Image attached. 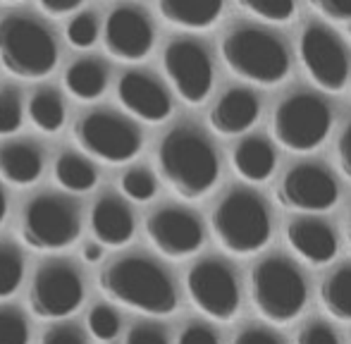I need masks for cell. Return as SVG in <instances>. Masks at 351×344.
Returning <instances> with one entry per match:
<instances>
[{
	"instance_id": "obj_1",
	"label": "cell",
	"mask_w": 351,
	"mask_h": 344,
	"mask_svg": "<svg viewBox=\"0 0 351 344\" xmlns=\"http://www.w3.org/2000/svg\"><path fill=\"white\" fill-rule=\"evenodd\" d=\"M98 287L110 302L146 316H170L180 306L172 275L143 254H125L108 260L98 273Z\"/></svg>"
},
{
	"instance_id": "obj_2",
	"label": "cell",
	"mask_w": 351,
	"mask_h": 344,
	"mask_svg": "<svg viewBox=\"0 0 351 344\" xmlns=\"http://www.w3.org/2000/svg\"><path fill=\"white\" fill-rule=\"evenodd\" d=\"M158 170L177 196L196 201L217 184L220 160L213 144L196 127L180 125L158 144Z\"/></svg>"
},
{
	"instance_id": "obj_3",
	"label": "cell",
	"mask_w": 351,
	"mask_h": 344,
	"mask_svg": "<svg viewBox=\"0 0 351 344\" xmlns=\"http://www.w3.org/2000/svg\"><path fill=\"white\" fill-rule=\"evenodd\" d=\"M217 244L234 256H251L270 242L273 223L265 201L251 189H232L210 215Z\"/></svg>"
},
{
	"instance_id": "obj_4",
	"label": "cell",
	"mask_w": 351,
	"mask_h": 344,
	"mask_svg": "<svg viewBox=\"0 0 351 344\" xmlns=\"http://www.w3.org/2000/svg\"><path fill=\"white\" fill-rule=\"evenodd\" d=\"M0 65L17 79H43L58 65L56 38L36 19L10 14L0 19Z\"/></svg>"
},
{
	"instance_id": "obj_5",
	"label": "cell",
	"mask_w": 351,
	"mask_h": 344,
	"mask_svg": "<svg viewBox=\"0 0 351 344\" xmlns=\"http://www.w3.org/2000/svg\"><path fill=\"white\" fill-rule=\"evenodd\" d=\"M249 287L256 311L275 325H285L299 318L308 302L304 275L285 256H268L256 263L251 270Z\"/></svg>"
},
{
	"instance_id": "obj_6",
	"label": "cell",
	"mask_w": 351,
	"mask_h": 344,
	"mask_svg": "<svg viewBox=\"0 0 351 344\" xmlns=\"http://www.w3.org/2000/svg\"><path fill=\"white\" fill-rule=\"evenodd\" d=\"M220 53L237 77L261 86L280 84L289 75V56L280 38L258 27H237L222 38Z\"/></svg>"
},
{
	"instance_id": "obj_7",
	"label": "cell",
	"mask_w": 351,
	"mask_h": 344,
	"mask_svg": "<svg viewBox=\"0 0 351 344\" xmlns=\"http://www.w3.org/2000/svg\"><path fill=\"white\" fill-rule=\"evenodd\" d=\"M82 234V213L70 196L38 194L19 215V239L41 254L62 251Z\"/></svg>"
},
{
	"instance_id": "obj_8",
	"label": "cell",
	"mask_w": 351,
	"mask_h": 344,
	"mask_svg": "<svg viewBox=\"0 0 351 344\" xmlns=\"http://www.w3.org/2000/svg\"><path fill=\"white\" fill-rule=\"evenodd\" d=\"M332 130V110L320 96L291 93L273 112V136L294 153H308L328 139Z\"/></svg>"
},
{
	"instance_id": "obj_9",
	"label": "cell",
	"mask_w": 351,
	"mask_h": 344,
	"mask_svg": "<svg viewBox=\"0 0 351 344\" xmlns=\"http://www.w3.org/2000/svg\"><path fill=\"white\" fill-rule=\"evenodd\" d=\"M77 146L91 158L108 165H122L141 153V132L127 117L110 110H93L77 120L72 130Z\"/></svg>"
},
{
	"instance_id": "obj_10",
	"label": "cell",
	"mask_w": 351,
	"mask_h": 344,
	"mask_svg": "<svg viewBox=\"0 0 351 344\" xmlns=\"http://www.w3.org/2000/svg\"><path fill=\"white\" fill-rule=\"evenodd\" d=\"M27 302L41 321L67 318L79 311L84 302V278L67 260H48L34 275Z\"/></svg>"
},
{
	"instance_id": "obj_11",
	"label": "cell",
	"mask_w": 351,
	"mask_h": 344,
	"mask_svg": "<svg viewBox=\"0 0 351 344\" xmlns=\"http://www.w3.org/2000/svg\"><path fill=\"white\" fill-rule=\"evenodd\" d=\"M186 294L191 304L213 321L227 323L239 313V282L234 270L220 258H201L191 265L186 273Z\"/></svg>"
},
{
	"instance_id": "obj_12",
	"label": "cell",
	"mask_w": 351,
	"mask_h": 344,
	"mask_svg": "<svg viewBox=\"0 0 351 344\" xmlns=\"http://www.w3.org/2000/svg\"><path fill=\"white\" fill-rule=\"evenodd\" d=\"M162 67L177 96L189 106H199L213 88V62L199 41L177 38L162 53Z\"/></svg>"
},
{
	"instance_id": "obj_13",
	"label": "cell",
	"mask_w": 351,
	"mask_h": 344,
	"mask_svg": "<svg viewBox=\"0 0 351 344\" xmlns=\"http://www.w3.org/2000/svg\"><path fill=\"white\" fill-rule=\"evenodd\" d=\"M299 56L306 72L323 91L337 93L349 82V58L342 43L323 24H308L301 34Z\"/></svg>"
},
{
	"instance_id": "obj_14",
	"label": "cell",
	"mask_w": 351,
	"mask_h": 344,
	"mask_svg": "<svg viewBox=\"0 0 351 344\" xmlns=\"http://www.w3.org/2000/svg\"><path fill=\"white\" fill-rule=\"evenodd\" d=\"M339 199L337 180L320 163H299L285 172L278 186V201L289 210L323 213Z\"/></svg>"
},
{
	"instance_id": "obj_15",
	"label": "cell",
	"mask_w": 351,
	"mask_h": 344,
	"mask_svg": "<svg viewBox=\"0 0 351 344\" xmlns=\"http://www.w3.org/2000/svg\"><path fill=\"white\" fill-rule=\"evenodd\" d=\"M146 234L158 254L167 258L194 256L204 247V223L199 215L180 206H162L146 218Z\"/></svg>"
},
{
	"instance_id": "obj_16",
	"label": "cell",
	"mask_w": 351,
	"mask_h": 344,
	"mask_svg": "<svg viewBox=\"0 0 351 344\" xmlns=\"http://www.w3.org/2000/svg\"><path fill=\"white\" fill-rule=\"evenodd\" d=\"M103 43L112 58L122 62H141L156 43V32L143 10L134 5H120L106 19Z\"/></svg>"
},
{
	"instance_id": "obj_17",
	"label": "cell",
	"mask_w": 351,
	"mask_h": 344,
	"mask_svg": "<svg viewBox=\"0 0 351 344\" xmlns=\"http://www.w3.org/2000/svg\"><path fill=\"white\" fill-rule=\"evenodd\" d=\"M117 98L127 112L153 125L167 120L172 112V98L167 88L143 72H127L117 82Z\"/></svg>"
},
{
	"instance_id": "obj_18",
	"label": "cell",
	"mask_w": 351,
	"mask_h": 344,
	"mask_svg": "<svg viewBox=\"0 0 351 344\" xmlns=\"http://www.w3.org/2000/svg\"><path fill=\"white\" fill-rule=\"evenodd\" d=\"M287 244L311 265H325L337 256V234L315 215H299L287 225Z\"/></svg>"
},
{
	"instance_id": "obj_19",
	"label": "cell",
	"mask_w": 351,
	"mask_h": 344,
	"mask_svg": "<svg viewBox=\"0 0 351 344\" xmlns=\"http://www.w3.org/2000/svg\"><path fill=\"white\" fill-rule=\"evenodd\" d=\"M91 232L101 247H125L134 237V213L120 196H101L91 208Z\"/></svg>"
},
{
	"instance_id": "obj_20",
	"label": "cell",
	"mask_w": 351,
	"mask_h": 344,
	"mask_svg": "<svg viewBox=\"0 0 351 344\" xmlns=\"http://www.w3.org/2000/svg\"><path fill=\"white\" fill-rule=\"evenodd\" d=\"M258 112L261 103L254 91H249V88H230V91H225L217 98L208 120L217 134L234 136L251 130L254 122L258 120Z\"/></svg>"
},
{
	"instance_id": "obj_21",
	"label": "cell",
	"mask_w": 351,
	"mask_h": 344,
	"mask_svg": "<svg viewBox=\"0 0 351 344\" xmlns=\"http://www.w3.org/2000/svg\"><path fill=\"white\" fill-rule=\"evenodd\" d=\"M43 172V151L32 141L0 144V180L14 186H32Z\"/></svg>"
},
{
	"instance_id": "obj_22",
	"label": "cell",
	"mask_w": 351,
	"mask_h": 344,
	"mask_svg": "<svg viewBox=\"0 0 351 344\" xmlns=\"http://www.w3.org/2000/svg\"><path fill=\"white\" fill-rule=\"evenodd\" d=\"M225 0H158L162 19L182 29H208L220 19Z\"/></svg>"
},
{
	"instance_id": "obj_23",
	"label": "cell",
	"mask_w": 351,
	"mask_h": 344,
	"mask_svg": "<svg viewBox=\"0 0 351 344\" xmlns=\"http://www.w3.org/2000/svg\"><path fill=\"white\" fill-rule=\"evenodd\" d=\"M232 165L246 182H265L275 172L278 158L273 146L261 136H246L234 146Z\"/></svg>"
},
{
	"instance_id": "obj_24",
	"label": "cell",
	"mask_w": 351,
	"mask_h": 344,
	"mask_svg": "<svg viewBox=\"0 0 351 344\" xmlns=\"http://www.w3.org/2000/svg\"><path fill=\"white\" fill-rule=\"evenodd\" d=\"M108 72L98 60H77L65 72V88L77 101H96L106 93Z\"/></svg>"
},
{
	"instance_id": "obj_25",
	"label": "cell",
	"mask_w": 351,
	"mask_h": 344,
	"mask_svg": "<svg viewBox=\"0 0 351 344\" xmlns=\"http://www.w3.org/2000/svg\"><path fill=\"white\" fill-rule=\"evenodd\" d=\"M320 302L332 318L351 323V263L335 268L320 284Z\"/></svg>"
},
{
	"instance_id": "obj_26",
	"label": "cell",
	"mask_w": 351,
	"mask_h": 344,
	"mask_svg": "<svg viewBox=\"0 0 351 344\" xmlns=\"http://www.w3.org/2000/svg\"><path fill=\"white\" fill-rule=\"evenodd\" d=\"M53 177L65 191L72 194H84V191H91L98 184V172L93 168V163L88 158L79 153H62L60 158L53 165Z\"/></svg>"
},
{
	"instance_id": "obj_27",
	"label": "cell",
	"mask_w": 351,
	"mask_h": 344,
	"mask_svg": "<svg viewBox=\"0 0 351 344\" xmlns=\"http://www.w3.org/2000/svg\"><path fill=\"white\" fill-rule=\"evenodd\" d=\"M29 117H32L34 127L46 134H56L65 125V103H62L60 93L53 88H41L32 96L29 101Z\"/></svg>"
},
{
	"instance_id": "obj_28",
	"label": "cell",
	"mask_w": 351,
	"mask_h": 344,
	"mask_svg": "<svg viewBox=\"0 0 351 344\" xmlns=\"http://www.w3.org/2000/svg\"><path fill=\"white\" fill-rule=\"evenodd\" d=\"M24 280V256L12 244H0V299L12 297Z\"/></svg>"
},
{
	"instance_id": "obj_29",
	"label": "cell",
	"mask_w": 351,
	"mask_h": 344,
	"mask_svg": "<svg viewBox=\"0 0 351 344\" xmlns=\"http://www.w3.org/2000/svg\"><path fill=\"white\" fill-rule=\"evenodd\" d=\"M86 325H88V332H91L96 340L112 342V340H117V335H120L122 321H120V313H117L112 306L98 304V306H93L91 311H88Z\"/></svg>"
},
{
	"instance_id": "obj_30",
	"label": "cell",
	"mask_w": 351,
	"mask_h": 344,
	"mask_svg": "<svg viewBox=\"0 0 351 344\" xmlns=\"http://www.w3.org/2000/svg\"><path fill=\"white\" fill-rule=\"evenodd\" d=\"M120 189L127 199L136 201V204H146L156 196L158 182L146 168H132L120 177Z\"/></svg>"
},
{
	"instance_id": "obj_31",
	"label": "cell",
	"mask_w": 351,
	"mask_h": 344,
	"mask_svg": "<svg viewBox=\"0 0 351 344\" xmlns=\"http://www.w3.org/2000/svg\"><path fill=\"white\" fill-rule=\"evenodd\" d=\"M29 340L27 316L14 306H0V344H29Z\"/></svg>"
},
{
	"instance_id": "obj_32",
	"label": "cell",
	"mask_w": 351,
	"mask_h": 344,
	"mask_svg": "<svg viewBox=\"0 0 351 344\" xmlns=\"http://www.w3.org/2000/svg\"><path fill=\"white\" fill-rule=\"evenodd\" d=\"M24 117L22 98H19L17 88L5 86L0 88V136H8L19 132Z\"/></svg>"
},
{
	"instance_id": "obj_33",
	"label": "cell",
	"mask_w": 351,
	"mask_h": 344,
	"mask_svg": "<svg viewBox=\"0 0 351 344\" xmlns=\"http://www.w3.org/2000/svg\"><path fill=\"white\" fill-rule=\"evenodd\" d=\"M251 14L265 22H289L294 17V0H237Z\"/></svg>"
},
{
	"instance_id": "obj_34",
	"label": "cell",
	"mask_w": 351,
	"mask_h": 344,
	"mask_svg": "<svg viewBox=\"0 0 351 344\" xmlns=\"http://www.w3.org/2000/svg\"><path fill=\"white\" fill-rule=\"evenodd\" d=\"M65 36L74 48H91L98 38V19L93 12H79L77 17L67 24Z\"/></svg>"
},
{
	"instance_id": "obj_35",
	"label": "cell",
	"mask_w": 351,
	"mask_h": 344,
	"mask_svg": "<svg viewBox=\"0 0 351 344\" xmlns=\"http://www.w3.org/2000/svg\"><path fill=\"white\" fill-rule=\"evenodd\" d=\"M41 344H88V337L74 323H60V325H51L43 332Z\"/></svg>"
},
{
	"instance_id": "obj_36",
	"label": "cell",
	"mask_w": 351,
	"mask_h": 344,
	"mask_svg": "<svg viewBox=\"0 0 351 344\" xmlns=\"http://www.w3.org/2000/svg\"><path fill=\"white\" fill-rule=\"evenodd\" d=\"M296 344H339V337L328 323L308 321L296 335Z\"/></svg>"
},
{
	"instance_id": "obj_37",
	"label": "cell",
	"mask_w": 351,
	"mask_h": 344,
	"mask_svg": "<svg viewBox=\"0 0 351 344\" xmlns=\"http://www.w3.org/2000/svg\"><path fill=\"white\" fill-rule=\"evenodd\" d=\"M122 344H170L167 340V332L160 325H153V323H139L127 332L125 342Z\"/></svg>"
},
{
	"instance_id": "obj_38",
	"label": "cell",
	"mask_w": 351,
	"mask_h": 344,
	"mask_svg": "<svg viewBox=\"0 0 351 344\" xmlns=\"http://www.w3.org/2000/svg\"><path fill=\"white\" fill-rule=\"evenodd\" d=\"M308 3L332 22H351V0H308Z\"/></svg>"
},
{
	"instance_id": "obj_39",
	"label": "cell",
	"mask_w": 351,
	"mask_h": 344,
	"mask_svg": "<svg viewBox=\"0 0 351 344\" xmlns=\"http://www.w3.org/2000/svg\"><path fill=\"white\" fill-rule=\"evenodd\" d=\"M177 344H220L217 335L204 323H189L177 337Z\"/></svg>"
},
{
	"instance_id": "obj_40",
	"label": "cell",
	"mask_w": 351,
	"mask_h": 344,
	"mask_svg": "<svg viewBox=\"0 0 351 344\" xmlns=\"http://www.w3.org/2000/svg\"><path fill=\"white\" fill-rule=\"evenodd\" d=\"M232 344H285V342H282L273 330H268V328L249 325V328H244V330L237 332V337Z\"/></svg>"
},
{
	"instance_id": "obj_41",
	"label": "cell",
	"mask_w": 351,
	"mask_h": 344,
	"mask_svg": "<svg viewBox=\"0 0 351 344\" xmlns=\"http://www.w3.org/2000/svg\"><path fill=\"white\" fill-rule=\"evenodd\" d=\"M337 163L339 170L344 172V177L351 180V120L344 125L342 134L337 139Z\"/></svg>"
},
{
	"instance_id": "obj_42",
	"label": "cell",
	"mask_w": 351,
	"mask_h": 344,
	"mask_svg": "<svg viewBox=\"0 0 351 344\" xmlns=\"http://www.w3.org/2000/svg\"><path fill=\"white\" fill-rule=\"evenodd\" d=\"M84 0H38V8L46 14H70L79 10Z\"/></svg>"
},
{
	"instance_id": "obj_43",
	"label": "cell",
	"mask_w": 351,
	"mask_h": 344,
	"mask_svg": "<svg viewBox=\"0 0 351 344\" xmlns=\"http://www.w3.org/2000/svg\"><path fill=\"white\" fill-rule=\"evenodd\" d=\"M82 258H84V263H98V260L103 258V247L98 242H88V244H84V249H82Z\"/></svg>"
},
{
	"instance_id": "obj_44",
	"label": "cell",
	"mask_w": 351,
	"mask_h": 344,
	"mask_svg": "<svg viewBox=\"0 0 351 344\" xmlns=\"http://www.w3.org/2000/svg\"><path fill=\"white\" fill-rule=\"evenodd\" d=\"M5 218H8V199H5V191L0 189V225L5 223Z\"/></svg>"
},
{
	"instance_id": "obj_45",
	"label": "cell",
	"mask_w": 351,
	"mask_h": 344,
	"mask_svg": "<svg viewBox=\"0 0 351 344\" xmlns=\"http://www.w3.org/2000/svg\"><path fill=\"white\" fill-rule=\"evenodd\" d=\"M347 237H349V244H351V210H349V218H347Z\"/></svg>"
},
{
	"instance_id": "obj_46",
	"label": "cell",
	"mask_w": 351,
	"mask_h": 344,
	"mask_svg": "<svg viewBox=\"0 0 351 344\" xmlns=\"http://www.w3.org/2000/svg\"><path fill=\"white\" fill-rule=\"evenodd\" d=\"M0 3H17V0H0Z\"/></svg>"
},
{
	"instance_id": "obj_47",
	"label": "cell",
	"mask_w": 351,
	"mask_h": 344,
	"mask_svg": "<svg viewBox=\"0 0 351 344\" xmlns=\"http://www.w3.org/2000/svg\"><path fill=\"white\" fill-rule=\"evenodd\" d=\"M106 344H117V340H112V342H106Z\"/></svg>"
},
{
	"instance_id": "obj_48",
	"label": "cell",
	"mask_w": 351,
	"mask_h": 344,
	"mask_svg": "<svg viewBox=\"0 0 351 344\" xmlns=\"http://www.w3.org/2000/svg\"><path fill=\"white\" fill-rule=\"evenodd\" d=\"M349 36H351V27H349Z\"/></svg>"
}]
</instances>
